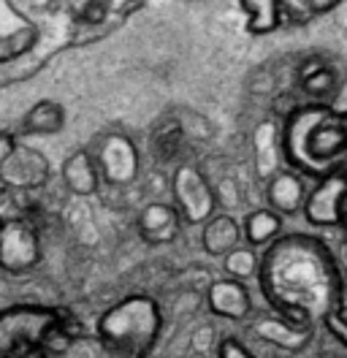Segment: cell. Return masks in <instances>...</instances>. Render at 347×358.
I'll use <instances>...</instances> for the list:
<instances>
[{
	"label": "cell",
	"mask_w": 347,
	"mask_h": 358,
	"mask_svg": "<svg viewBox=\"0 0 347 358\" xmlns=\"http://www.w3.org/2000/svg\"><path fill=\"white\" fill-rule=\"evenodd\" d=\"M217 358H255L239 339L234 336H228V339H222L220 342V348H217Z\"/></svg>",
	"instance_id": "cb8c5ba5"
},
{
	"label": "cell",
	"mask_w": 347,
	"mask_h": 358,
	"mask_svg": "<svg viewBox=\"0 0 347 358\" xmlns=\"http://www.w3.org/2000/svg\"><path fill=\"white\" fill-rule=\"evenodd\" d=\"M342 228H345V236H347V201H345V206H342Z\"/></svg>",
	"instance_id": "83f0119b"
},
{
	"label": "cell",
	"mask_w": 347,
	"mask_h": 358,
	"mask_svg": "<svg viewBox=\"0 0 347 358\" xmlns=\"http://www.w3.org/2000/svg\"><path fill=\"white\" fill-rule=\"evenodd\" d=\"M179 212L169 203H150L139 215V234L147 245H169L179 234Z\"/></svg>",
	"instance_id": "7c38bea8"
},
{
	"label": "cell",
	"mask_w": 347,
	"mask_h": 358,
	"mask_svg": "<svg viewBox=\"0 0 347 358\" xmlns=\"http://www.w3.org/2000/svg\"><path fill=\"white\" fill-rule=\"evenodd\" d=\"M0 228H3V220H0Z\"/></svg>",
	"instance_id": "f1b7e54d"
},
{
	"label": "cell",
	"mask_w": 347,
	"mask_h": 358,
	"mask_svg": "<svg viewBox=\"0 0 347 358\" xmlns=\"http://www.w3.org/2000/svg\"><path fill=\"white\" fill-rule=\"evenodd\" d=\"M304 199H306V190H304V182L299 174L282 171L277 177H271V182H269L271 212H277V215H293V212L304 209Z\"/></svg>",
	"instance_id": "5bb4252c"
},
{
	"label": "cell",
	"mask_w": 347,
	"mask_h": 358,
	"mask_svg": "<svg viewBox=\"0 0 347 358\" xmlns=\"http://www.w3.org/2000/svg\"><path fill=\"white\" fill-rule=\"evenodd\" d=\"M253 334L263 339V342H269V345H274V348L299 353L312 339V326L290 323L285 317H258L253 323Z\"/></svg>",
	"instance_id": "8fae6325"
},
{
	"label": "cell",
	"mask_w": 347,
	"mask_h": 358,
	"mask_svg": "<svg viewBox=\"0 0 347 358\" xmlns=\"http://www.w3.org/2000/svg\"><path fill=\"white\" fill-rule=\"evenodd\" d=\"M20 358H49V353L43 350V345H38V348H30L27 353H22Z\"/></svg>",
	"instance_id": "484cf974"
},
{
	"label": "cell",
	"mask_w": 347,
	"mask_h": 358,
	"mask_svg": "<svg viewBox=\"0 0 347 358\" xmlns=\"http://www.w3.org/2000/svg\"><path fill=\"white\" fill-rule=\"evenodd\" d=\"M206 304L217 317H228V320H244L253 310L250 291L244 288V282L231 277L212 282V288L206 291Z\"/></svg>",
	"instance_id": "30bf717a"
},
{
	"label": "cell",
	"mask_w": 347,
	"mask_h": 358,
	"mask_svg": "<svg viewBox=\"0 0 347 358\" xmlns=\"http://www.w3.org/2000/svg\"><path fill=\"white\" fill-rule=\"evenodd\" d=\"M282 220L277 212L271 209H255L247 215L244 228H241V236L247 239V247H263L271 245L277 236H280Z\"/></svg>",
	"instance_id": "2e32d148"
},
{
	"label": "cell",
	"mask_w": 347,
	"mask_h": 358,
	"mask_svg": "<svg viewBox=\"0 0 347 358\" xmlns=\"http://www.w3.org/2000/svg\"><path fill=\"white\" fill-rule=\"evenodd\" d=\"M247 14V27L253 33H269L277 27L280 20V0H241Z\"/></svg>",
	"instance_id": "ac0fdd59"
},
{
	"label": "cell",
	"mask_w": 347,
	"mask_h": 358,
	"mask_svg": "<svg viewBox=\"0 0 347 358\" xmlns=\"http://www.w3.org/2000/svg\"><path fill=\"white\" fill-rule=\"evenodd\" d=\"M225 271H228V277L231 280H239V282H244L247 277H253V274H258V255H255V250L253 247H234L225 258Z\"/></svg>",
	"instance_id": "ffe728a7"
},
{
	"label": "cell",
	"mask_w": 347,
	"mask_h": 358,
	"mask_svg": "<svg viewBox=\"0 0 347 358\" xmlns=\"http://www.w3.org/2000/svg\"><path fill=\"white\" fill-rule=\"evenodd\" d=\"M14 147H17V144H14V138H11V136L0 134V166L8 160V155L14 152Z\"/></svg>",
	"instance_id": "d4e9b609"
},
{
	"label": "cell",
	"mask_w": 347,
	"mask_h": 358,
	"mask_svg": "<svg viewBox=\"0 0 347 358\" xmlns=\"http://www.w3.org/2000/svg\"><path fill=\"white\" fill-rule=\"evenodd\" d=\"M260 291L280 317L302 326H323L342 310V268L331 250L306 234L274 239L258 264Z\"/></svg>",
	"instance_id": "6da1fadb"
},
{
	"label": "cell",
	"mask_w": 347,
	"mask_h": 358,
	"mask_svg": "<svg viewBox=\"0 0 347 358\" xmlns=\"http://www.w3.org/2000/svg\"><path fill=\"white\" fill-rule=\"evenodd\" d=\"M342 313L347 315V274H342Z\"/></svg>",
	"instance_id": "4316f807"
},
{
	"label": "cell",
	"mask_w": 347,
	"mask_h": 358,
	"mask_svg": "<svg viewBox=\"0 0 347 358\" xmlns=\"http://www.w3.org/2000/svg\"><path fill=\"white\" fill-rule=\"evenodd\" d=\"M60 125H63V109L52 101H41L38 106H33L24 120V128L33 134H55Z\"/></svg>",
	"instance_id": "d6986e66"
},
{
	"label": "cell",
	"mask_w": 347,
	"mask_h": 358,
	"mask_svg": "<svg viewBox=\"0 0 347 358\" xmlns=\"http://www.w3.org/2000/svg\"><path fill=\"white\" fill-rule=\"evenodd\" d=\"M299 82H302L304 92H309L315 98L337 95V71L328 66L325 60H320V57L304 63L302 73H299Z\"/></svg>",
	"instance_id": "e0dca14e"
},
{
	"label": "cell",
	"mask_w": 347,
	"mask_h": 358,
	"mask_svg": "<svg viewBox=\"0 0 347 358\" xmlns=\"http://www.w3.org/2000/svg\"><path fill=\"white\" fill-rule=\"evenodd\" d=\"M63 179L71 193H76V196H92L98 190V185H101V174H98L95 157L87 155V152H73V155L65 160Z\"/></svg>",
	"instance_id": "9a60e30c"
},
{
	"label": "cell",
	"mask_w": 347,
	"mask_h": 358,
	"mask_svg": "<svg viewBox=\"0 0 347 358\" xmlns=\"http://www.w3.org/2000/svg\"><path fill=\"white\" fill-rule=\"evenodd\" d=\"M41 258L38 231L30 220H8L0 228V268L24 274Z\"/></svg>",
	"instance_id": "5b68a950"
},
{
	"label": "cell",
	"mask_w": 347,
	"mask_h": 358,
	"mask_svg": "<svg viewBox=\"0 0 347 358\" xmlns=\"http://www.w3.org/2000/svg\"><path fill=\"white\" fill-rule=\"evenodd\" d=\"M285 152L304 174L347 179V114L325 103L299 109L285 128Z\"/></svg>",
	"instance_id": "7a4b0ae2"
},
{
	"label": "cell",
	"mask_w": 347,
	"mask_h": 358,
	"mask_svg": "<svg viewBox=\"0 0 347 358\" xmlns=\"http://www.w3.org/2000/svg\"><path fill=\"white\" fill-rule=\"evenodd\" d=\"M337 3L339 0H280V11H285V17L293 22H309L312 17H320Z\"/></svg>",
	"instance_id": "44dd1931"
},
{
	"label": "cell",
	"mask_w": 347,
	"mask_h": 358,
	"mask_svg": "<svg viewBox=\"0 0 347 358\" xmlns=\"http://www.w3.org/2000/svg\"><path fill=\"white\" fill-rule=\"evenodd\" d=\"M323 326L331 331V336L339 342V345H345L347 348V315L342 310H337V313H331L328 317L323 320Z\"/></svg>",
	"instance_id": "603a6c76"
},
{
	"label": "cell",
	"mask_w": 347,
	"mask_h": 358,
	"mask_svg": "<svg viewBox=\"0 0 347 358\" xmlns=\"http://www.w3.org/2000/svg\"><path fill=\"white\" fill-rule=\"evenodd\" d=\"M55 326V307L14 304L0 310V358H20L30 348L43 345Z\"/></svg>",
	"instance_id": "277c9868"
},
{
	"label": "cell",
	"mask_w": 347,
	"mask_h": 358,
	"mask_svg": "<svg viewBox=\"0 0 347 358\" xmlns=\"http://www.w3.org/2000/svg\"><path fill=\"white\" fill-rule=\"evenodd\" d=\"M347 201V179L345 177H325L318 179L315 190L306 193L304 212L312 225H339L342 223V206Z\"/></svg>",
	"instance_id": "ba28073f"
},
{
	"label": "cell",
	"mask_w": 347,
	"mask_h": 358,
	"mask_svg": "<svg viewBox=\"0 0 347 358\" xmlns=\"http://www.w3.org/2000/svg\"><path fill=\"white\" fill-rule=\"evenodd\" d=\"M174 199L179 217L193 225H204L215 212V193L204 174L193 166H182L174 174Z\"/></svg>",
	"instance_id": "8992f818"
},
{
	"label": "cell",
	"mask_w": 347,
	"mask_h": 358,
	"mask_svg": "<svg viewBox=\"0 0 347 358\" xmlns=\"http://www.w3.org/2000/svg\"><path fill=\"white\" fill-rule=\"evenodd\" d=\"M241 242V225L228 217V215H217V217H209L204 223V234H201V245L209 255H220L225 258L234 247H239Z\"/></svg>",
	"instance_id": "4fadbf2b"
},
{
	"label": "cell",
	"mask_w": 347,
	"mask_h": 358,
	"mask_svg": "<svg viewBox=\"0 0 347 358\" xmlns=\"http://www.w3.org/2000/svg\"><path fill=\"white\" fill-rule=\"evenodd\" d=\"M179 138H182V134H179V125L176 122L166 125L163 131H157V136H155V152H157V157L160 160H169V157L176 155Z\"/></svg>",
	"instance_id": "7402d4cb"
},
{
	"label": "cell",
	"mask_w": 347,
	"mask_h": 358,
	"mask_svg": "<svg viewBox=\"0 0 347 358\" xmlns=\"http://www.w3.org/2000/svg\"><path fill=\"white\" fill-rule=\"evenodd\" d=\"M92 157H95V166H98L101 179H106L111 185H128V182H133L136 171H139L136 147L120 134L106 136L98 144V152Z\"/></svg>",
	"instance_id": "52a82bcc"
},
{
	"label": "cell",
	"mask_w": 347,
	"mask_h": 358,
	"mask_svg": "<svg viewBox=\"0 0 347 358\" xmlns=\"http://www.w3.org/2000/svg\"><path fill=\"white\" fill-rule=\"evenodd\" d=\"M49 177V163L41 152L30 147H14L8 160L0 166V179L6 182L8 190H24L30 193L33 187H41Z\"/></svg>",
	"instance_id": "9c48e42d"
},
{
	"label": "cell",
	"mask_w": 347,
	"mask_h": 358,
	"mask_svg": "<svg viewBox=\"0 0 347 358\" xmlns=\"http://www.w3.org/2000/svg\"><path fill=\"white\" fill-rule=\"evenodd\" d=\"M163 329L160 307L150 296H128L98 317V339L114 358H147Z\"/></svg>",
	"instance_id": "3957f363"
}]
</instances>
